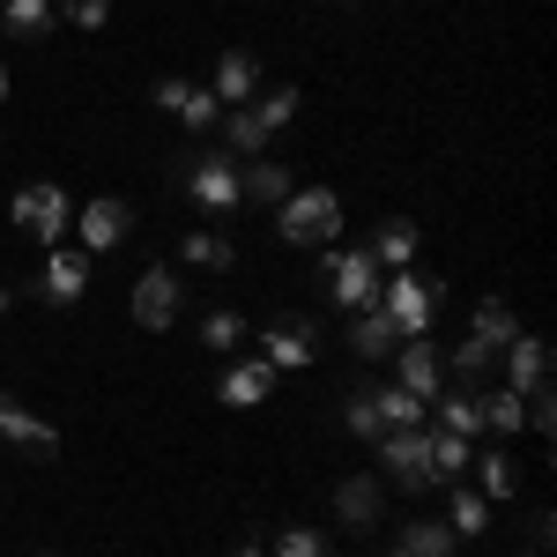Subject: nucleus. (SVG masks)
<instances>
[{"label":"nucleus","instance_id":"nucleus-1","mask_svg":"<svg viewBox=\"0 0 557 557\" xmlns=\"http://www.w3.org/2000/svg\"><path fill=\"white\" fill-rule=\"evenodd\" d=\"M513 335H520L513 305H506V298H483V305H475L469 343L454 349V372H461V380H483V372H491V364L506 357V343H513Z\"/></svg>","mask_w":557,"mask_h":557},{"label":"nucleus","instance_id":"nucleus-2","mask_svg":"<svg viewBox=\"0 0 557 557\" xmlns=\"http://www.w3.org/2000/svg\"><path fill=\"white\" fill-rule=\"evenodd\" d=\"M275 231L290 238V246H335V231H343V201H335V186H305L283 201L275 215Z\"/></svg>","mask_w":557,"mask_h":557},{"label":"nucleus","instance_id":"nucleus-3","mask_svg":"<svg viewBox=\"0 0 557 557\" xmlns=\"http://www.w3.org/2000/svg\"><path fill=\"white\" fill-rule=\"evenodd\" d=\"M438 298H446V290H438V283H424V275H409V268H394V275L380 283V312L394 320V335H401V343L431 327V312H438Z\"/></svg>","mask_w":557,"mask_h":557},{"label":"nucleus","instance_id":"nucleus-4","mask_svg":"<svg viewBox=\"0 0 557 557\" xmlns=\"http://www.w3.org/2000/svg\"><path fill=\"white\" fill-rule=\"evenodd\" d=\"M320 283H327V290H335V305H349V312H364V305H380V260L364 253V246H343V253H335V246H327V260H320Z\"/></svg>","mask_w":557,"mask_h":557},{"label":"nucleus","instance_id":"nucleus-5","mask_svg":"<svg viewBox=\"0 0 557 557\" xmlns=\"http://www.w3.org/2000/svg\"><path fill=\"white\" fill-rule=\"evenodd\" d=\"M172 178L201 201V209H238L246 194H238V157H172Z\"/></svg>","mask_w":557,"mask_h":557},{"label":"nucleus","instance_id":"nucleus-6","mask_svg":"<svg viewBox=\"0 0 557 557\" xmlns=\"http://www.w3.org/2000/svg\"><path fill=\"white\" fill-rule=\"evenodd\" d=\"M380 469L401 483V491H431L438 475H431V438H424V424L417 431H386L380 438Z\"/></svg>","mask_w":557,"mask_h":557},{"label":"nucleus","instance_id":"nucleus-7","mask_svg":"<svg viewBox=\"0 0 557 557\" xmlns=\"http://www.w3.org/2000/svg\"><path fill=\"white\" fill-rule=\"evenodd\" d=\"M394 386H401V394H417V401H431V394L446 386V364H438V343H431V335H409V343H401Z\"/></svg>","mask_w":557,"mask_h":557},{"label":"nucleus","instance_id":"nucleus-8","mask_svg":"<svg viewBox=\"0 0 557 557\" xmlns=\"http://www.w3.org/2000/svg\"><path fill=\"white\" fill-rule=\"evenodd\" d=\"M15 223H23V231H30V238H60V231H67V194H60V186H23V194H15Z\"/></svg>","mask_w":557,"mask_h":557},{"label":"nucleus","instance_id":"nucleus-9","mask_svg":"<svg viewBox=\"0 0 557 557\" xmlns=\"http://www.w3.org/2000/svg\"><path fill=\"white\" fill-rule=\"evenodd\" d=\"M134 320L157 327V335L178 320V275L172 268H141V283H134Z\"/></svg>","mask_w":557,"mask_h":557},{"label":"nucleus","instance_id":"nucleus-10","mask_svg":"<svg viewBox=\"0 0 557 557\" xmlns=\"http://www.w3.org/2000/svg\"><path fill=\"white\" fill-rule=\"evenodd\" d=\"M75 223H83V253H112V246H120V238L134 231V209L104 194V201H89V209L75 215Z\"/></svg>","mask_w":557,"mask_h":557},{"label":"nucleus","instance_id":"nucleus-11","mask_svg":"<svg viewBox=\"0 0 557 557\" xmlns=\"http://www.w3.org/2000/svg\"><path fill=\"white\" fill-rule=\"evenodd\" d=\"M0 438H8V446H23V454H38V461L60 454V431L45 424V417H30V409H15L8 394H0Z\"/></svg>","mask_w":557,"mask_h":557},{"label":"nucleus","instance_id":"nucleus-12","mask_svg":"<svg viewBox=\"0 0 557 557\" xmlns=\"http://www.w3.org/2000/svg\"><path fill=\"white\" fill-rule=\"evenodd\" d=\"M260 364H312V320H275L260 327Z\"/></svg>","mask_w":557,"mask_h":557},{"label":"nucleus","instance_id":"nucleus-13","mask_svg":"<svg viewBox=\"0 0 557 557\" xmlns=\"http://www.w3.org/2000/svg\"><path fill=\"white\" fill-rule=\"evenodd\" d=\"M89 290V253H52L38 275V298L45 305H75Z\"/></svg>","mask_w":557,"mask_h":557},{"label":"nucleus","instance_id":"nucleus-14","mask_svg":"<svg viewBox=\"0 0 557 557\" xmlns=\"http://www.w3.org/2000/svg\"><path fill=\"white\" fill-rule=\"evenodd\" d=\"M506 386H513V394L550 386V349L535 343V335H513V343H506Z\"/></svg>","mask_w":557,"mask_h":557},{"label":"nucleus","instance_id":"nucleus-15","mask_svg":"<svg viewBox=\"0 0 557 557\" xmlns=\"http://www.w3.org/2000/svg\"><path fill=\"white\" fill-rule=\"evenodd\" d=\"M364 253L380 260V275L409 268V260H417V223H409V215H386V223H380V238H372Z\"/></svg>","mask_w":557,"mask_h":557},{"label":"nucleus","instance_id":"nucleus-16","mask_svg":"<svg viewBox=\"0 0 557 557\" xmlns=\"http://www.w3.org/2000/svg\"><path fill=\"white\" fill-rule=\"evenodd\" d=\"M260 89V60L253 52H223L215 60V104H246Z\"/></svg>","mask_w":557,"mask_h":557},{"label":"nucleus","instance_id":"nucleus-17","mask_svg":"<svg viewBox=\"0 0 557 557\" xmlns=\"http://www.w3.org/2000/svg\"><path fill=\"white\" fill-rule=\"evenodd\" d=\"M335 513H343V528H380V483L372 475L335 483Z\"/></svg>","mask_w":557,"mask_h":557},{"label":"nucleus","instance_id":"nucleus-18","mask_svg":"<svg viewBox=\"0 0 557 557\" xmlns=\"http://www.w3.org/2000/svg\"><path fill=\"white\" fill-rule=\"evenodd\" d=\"M238 194H246V201H290V164L246 157V164H238Z\"/></svg>","mask_w":557,"mask_h":557},{"label":"nucleus","instance_id":"nucleus-19","mask_svg":"<svg viewBox=\"0 0 557 557\" xmlns=\"http://www.w3.org/2000/svg\"><path fill=\"white\" fill-rule=\"evenodd\" d=\"M0 30L15 45H38L45 30H52V0H8V8H0Z\"/></svg>","mask_w":557,"mask_h":557},{"label":"nucleus","instance_id":"nucleus-20","mask_svg":"<svg viewBox=\"0 0 557 557\" xmlns=\"http://www.w3.org/2000/svg\"><path fill=\"white\" fill-rule=\"evenodd\" d=\"M431 417H438V431L475 438V431H483V401H475V394H446V386H438V394H431Z\"/></svg>","mask_w":557,"mask_h":557},{"label":"nucleus","instance_id":"nucleus-21","mask_svg":"<svg viewBox=\"0 0 557 557\" xmlns=\"http://www.w3.org/2000/svg\"><path fill=\"white\" fill-rule=\"evenodd\" d=\"M446 550H454V528L446 520H409L394 535V557H446Z\"/></svg>","mask_w":557,"mask_h":557},{"label":"nucleus","instance_id":"nucleus-22","mask_svg":"<svg viewBox=\"0 0 557 557\" xmlns=\"http://www.w3.org/2000/svg\"><path fill=\"white\" fill-rule=\"evenodd\" d=\"M268 386H275V364H231V380H223V401L231 409H253V401H268Z\"/></svg>","mask_w":557,"mask_h":557},{"label":"nucleus","instance_id":"nucleus-23","mask_svg":"<svg viewBox=\"0 0 557 557\" xmlns=\"http://www.w3.org/2000/svg\"><path fill=\"white\" fill-rule=\"evenodd\" d=\"M246 112H253V127H260V134L290 127V112H298V89H290V83H275V89H253V97H246Z\"/></svg>","mask_w":557,"mask_h":557},{"label":"nucleus","instance_id":"nucleus-24","mask_svg":"<svg viewBox=\"0 0 557 557\" xmlns=\"http://www.w3.org/2000/svg\"><path fill=\"white\" fill-rule=\"evenodd\" d=\"M424 438H431V475H438V483H461V469L475 461L469 438H461V431H424Z\"/></svg>","mask_w":557,"mask_h":557},{"label":"nucleus","instance_id":"nucleus-25","mask_svg":"<svg viewBox=\"0 0 557 557\" xmlns=\"http://www.w3.org/2000/svg\"><path fill=\"white\" fill-rule=\"evenodd\" d=\"M349 343H357V357H386V349H401V335H394V320H386L380 305H364V312H357V335H349Z\"/></svg>","mask_w":557,"mask_h":557},{"label":"nucleus","instance_id":"nucleus-26","mask_svg":"<svg viewBox=\"0 0 557 557\" xmlns=\"http://www.w3.org/2000/svg\"><path fill=\"white\" fill-rule=\"evenodd\" d=\"M343 424L357 431V438H386V417H380V386H357L343 401Z\"/></svg>","mask_w":557,"mask_h":557},{"label":"nucleus","instance_id":"nucleus-27","mask_svg":"<svg viewBox=\"0 0 557 557\" xmlns=\"http://www.w3.org/2000/svg\"><path fill=\"white\" fill-rule=\"evenodd\" d=\"M380 417H386V431H417V424L431 417V401L401 394V386H380Z\"/></svg>","mask_w":557,"mask_h":557},{"label":"nucleus","instance_id":"nucleus-28","mask_svg":"<svg viewBox=\"0 0 557 557\" xmlns=\"http://www.w3.org/2000/svg\"><path fill=\"white\" fill-rule=\"evenodd\" d=\"M186 260H194V268H215V275H223V268H231V238H223V231H186Z\"/></svg>","mask_w":557,"mask_h":557},{"label":"nucleus","instance_id":"nucleus-29","mask_svg":"<svg viewBox=\"0 0 557 557\" xmlns=\"http://www.w3.org/2000/svg\"><path fill=\"white\" fill-rule=\"evenodd\" d=\"M454 535H483L491 528V498L483 491H454V520H446Z\"/></svg>","mask_w":557,"mask_h":557},{"label":"nucleus","instance_id":"nucleus-30","mask_svg":"<svg viewBox=\"0 0 557 557\" xmlns=\"http://www.w3.org/2000/svg\"><path fill=\"white\" fill-rule=\"evenodd\" d=\"M178 120H186L194 134H209L215 120H223V104H215V89H194V83H186V97H178Z\"/></svg>","mask_w":557,"mask_h":557},{"label":"nucleus","instance_id":"nucleus-31","mask_svg":"<svg viewBox=\"0 0 557 557\" xmlns=\"http://www.w3.org/2000/svg\"><path fill=\"white\" fill-rule=\"evenodd\" d=\"M483 401V431H520V394L498 386V394H475Z\"/></svg>","mask_w":557,"mask_h":557},{"label":"nucleus","instance_id":"nucleus-32","mask_svg":"<svg viewBox=\"0 0 557 557\" xmlns=\"http://www.w3.org/2000/svg\"><path fill=\"white\" fill-rule=\"evenodd\" d=\"M201 343L209 349H238L246 343V320H238V312H209V320H201Z\"/></svg>","mask_w":557,"mask_h":557},{"label":"nucleus","instance_id":"nucleus-33","mask_svg":"<svg viewBox=\"0 0 557 557\" xmlns=\"http://www.w3.org/2000/svg\"><path fill=\"white\" fill-rule=\"evenodd\" d=\"M275 557H327V535L320 528H283L275 535Z\"/></svg>","mask_w":557,"mask_h":557},{"label":"nucleus","instance_id":"nucleus-34","mask_svg":"<svg viewBox=\"0 0 557 557\" xmlns=\"http://www.w3.org/2000/svg\"><path fill=\"white\" fill-rule=\"evenodd\" d=\"M483 461V498H513V461L506 454H475Z\"/></svg>","mask_w":557,"mask_h":557},{"label":"nucleus","instance_id":"nucleus-35","mask_svg":"<svg viewBox=\"0 0 557 557\" xmlns=\"http://www.w3.org/2000/svg\"><path fill=\"white\" fill-rule=\"evenodd\" d=\"M60 15H67L75 30H104V15H112V0H60Z\"/></svg>","mask_w":557,"mask_h":557},{"label":"nucleus","instance_id":"nucleus-36","mask_svg":"<svg viewBox=\"0 0 557 557\" xmlns=\"http://www.w3.org/2000/svg\"><path fill=\"white\" fill-rule=\"evenodd\" d=\"M550 535H557V513H535V520H528V543H535V557L550 550Z\"/></svg>","mask_w":557,"mask_h":557},{"label":"nucleus","instance_id":"nucleus-37","mask_svg":"<svg viewBox=\"0 0 557 557\" xmlns=\"http://www.w3.org/2000/svg\"><path fill=\"white\" fill-rule=\"evenodd\" d=\"M8 305H15V283H0V312H8Z\"/></svg>","mask_w":557,"mask_h":557},{"label":"nucleus","instance_id":"nucleus-38","mask_svg":"<svg viewBox=\"0 0 557 557\" xmlns=\"http://www.w3.org/2000/svg\"><path fill=\"white\" fill-rule=\"evenodd\" d=\"M238 557H268V550H260V543H246V550H238Z\"/></svg>","mask_w":557,"mask_h":557},{"label":"nucleus","instance_id":"nucleus-39","mask_svg":"<svg viewBox=\"0 0 557 557\" xmlns=\"http://www.w3.org/2000/svg\"><path fill=\"white\" fill-rule=\"evenodd\" d=\"M0 104H8V75H0Z\"/></svg>","mask_w":557,"mask_h":557},{"label":"nucleus","instance_id":"nucleus-40","mask_svg":"<svg viewBox=\"0 0 557 557\" xmlns=\"http://www.w3.org/2000/svg\"><path fill=\"white\" fill-rule=\"evenodd\" d=\"M528 557H535V550H528Z\"/></svg>","mask_w":557,"mask_h":557}]
</instances>
